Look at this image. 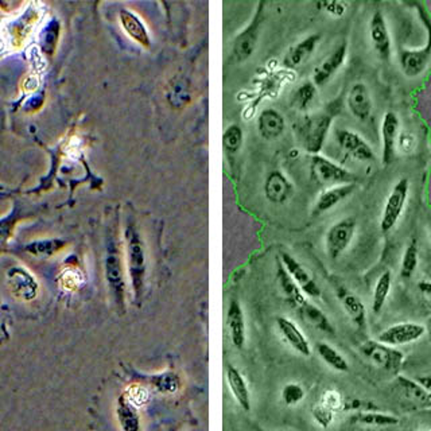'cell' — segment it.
Segmentation results:
<instances>
[{
  "instance_id": "1",
  "label": "cell",
  "mask_w": 431,
  "mask_h": 431,
  "mask_svg": "<svg viewBox=\"0 0 431 431\" xmlns=\"http://www.w3.org/2000/svg\"><path fill=\"white\" fill-rule=\"evenodd\" d=\"M125 240H126L127 266L131 279V286L135 301L139 304V301L143 297L146 251L142 236L132 222L127 224Z\"/></svg>"
},
{
  "instance_id": "2",
  "label": "cell",
  "mask_w": 431,
  "mask_h": 431,
  "mask_svg": "<svg viewBox=\"0 0 431 431\" xmlns=\"http://www.w3.org/2000/svg\"><path fill=\"white\" fill-rule=\"evenodd\" d=\"M106 278L111 295L118 309L125 310L126 307V281L125 269L120 252L115 239L108 241L107 256H106Z\"/></svg>"
},
{
  "instance_id": "3",
  "label": "cell",
  "mask_w": 431,
  "mask_h": 431,
  "mask_svg": "<svg viewBox=\"0 0 431 431\" xmlns=\"http://www.w3.org/2000/svg\"><path fill=\"white\" fill-rule=\"evenodd\" d=\"M330 126L332 116L326 113H316L306 118L298 132L307 153L318 155V153L323 150Z\"/></svg>"
},
{
  "instance_id": "4",
  "label": "cell",
  "mask_w": 431,
  "mask_h": 431,
  "mask_svg": "<svg viewBox=\"0 0 431 431\" xmlns=\"http://www.w3.org/2000/svg\"><path fill=\"white\" fill-rule=\"evenodd\" d=\"M360 351L365 359L369 360L374 365L388 372H397L404 361V355L400 351L384 345L377 340L364 342Z\"/></svg>"
},
{
  "instance_id": "5",
  "label": "cell",
  "mask_w": 431,
  "mask_h": 431,
  "mask_svg": "<svg viewBox=\"0 0 431 431\" xmlns=\"http://www.w3.org/2000/svg\"><path fill=\"white\" fill-rule=\"evenodd\" d=\"M409 189H410V183L407 178H400L396 182L395 186L393 188L391 193L387 197L383 213H381V220H380L381 232L387 234L395 227L396 222L399 221L402 212L404 209V205L407 202Z\"/></svg>"
},
{
  "instance_id": "6",
  "label": "cell",
  "mask_w": 431,
  "mask_h": 431,
  "mask_svg": "<svg viewBox=\"0 0 431 431\" xmlns=\"http://www.w3.org/2000/svg\"><path fill=\"white\" fill-rule=\"evenodd\" d=\"M311 174L316 182L321 185H330V188L345 183H355L356 181V177L351 171L321 155H313Z\"/></svg>"
},
{
  "instance_id": "7",
  "label": "cell",
  "mask_w": 431,
  "mask_h": 431,
  "mask_svg": "<svg viewBox=\"0 0 431 431\" xmlns=\"http://www.w3.org/2000/svg\"><path fill=\"white\" fill-rule=\"evenodd\" d=\"M426 334V326L416 323H395L384 329L379 336L377 341L397 348L419 341Z\"/></svg>"
},
{
  "instance_id": "8",
  "label": "cell",
  "mask_w": 431,
  "mask_h": 431,
  "mask_svg": "<svg viewBox=\"0 0 431 431\" xmlns=\"http://www.w3.org/2000/svg\"><path fill=\"white\" fill-rule=\"evenodd\" d=\"M356 232V220L352 217L344 218L330 227L326 234L325 246L330 259H339L353 240Z\"/></svg>"
},
{
  "instance_id": "9",
  "label": "cell",
  "mask_w": 431,
  "mask_h": 431,
  "mask_svg": "<svg viewBox=\"0 0 431 431\" xmlns=\"http://www.w3.org/2000/svg\"><path fill=\"white\" fill-rule=\"evenodd\" d=\"M7 285L11 292L22 301H33L38 295L36 278L23 267H13L7 272Z\"/></svg>"
},
{
  "instance_id": "10",
  "label": "cell",
  "mask_w": 431,
  "mask_h": 431,
  "mask_svg": "<svg viewBox=\"0 0 431 431\" xmlns=\"http://www.w3.org/2000/svg\"><path fill=\"white\" fill-rule=\"evenodd\" d=\"M38 19H39V11L36 8H29L23 14H20L18 18L11 20L6 29L8 45L13 46L14 49L20 48L31 34Z\"/></svg>"
},
{
  "instance_id": "11",
  "label": "cell",
  "mask_w": 431,
  "mask_h": 431,
  "mask_svg": "<svg viewBox=\"0 0 431 431\" xmlns=\"http://www.w3.org/2000/svg\"><path fill=\"white\" fill-rule=\"evenodd\" d=\"M282 266L288 271V275L292 278L297 286L301 288L307 297L318 298L321 295V288H318L313 276L297 259H294L288 253H282Z\"/></svg>"
},
{
  "instance_id": "12",
  "label": "cell",
  "mask_w": 431,
  "mask_h": 431,
  "mask_svg": "<svg viewBox=\"0 0 431 431\" xmlns=\"http://www.w3.org/2000/svg\"><path fill=\"white\" fill-rule=\"evenodd\" d=\"M336 138L342 150L352 158L360 162L375 161L374 150L359 134L349 129H340L337 131Z\"/></svg>"
},
{
  "instance_id": "13",
  "label": "cell",
  "mask_w": 431,
  "mask_h": 431,
  "mask_svg": "<svg viewBox=\"0 0 431 431\" xmlns=\"http://www.w3.org/2000/svg\"><path fill=\"white\" fill-rule=\"evenodd\" d=\"M119 20L127 36L132 41H135L139 46H142L144 49H150L151 36L147 26L144 24L143 20L138 14H135L132 10L123 8L119 13Z\"/></svg>"
},
{
  "instance_id": "14",
  "label": "cell",
  "mask_w": 431,
  "mask_h": 431,
  "mask_svg": "<svg viewBox=\"0 0 431 431\" xmlns=\"http://www.w3.org/2000/svg\"><path fill=\"white\" fill-rule=\"evenodd\" d=\"M369 34L379 57L383 61H387L391 57V36L381 11H376L372 15L369 23Z\"/></svg>"
},
{
  "instance_id": "15",
  "label": "cell",
  "mask_w": 431,
  "mask_h": 431,
  "mask_svg": "<svg viewBox=\"0 0 431 431\" xmlns=\"http://www.w3.org/2000/svg\"><path fill=\"white\" fill-rule=\"evenodd\" d=\"M346 52H348L346 43H341L323 59V62L316 68L313 74L314 85L321 87L337 73L346 59Z\"/></svg>"
},
{
  "instance_id": "16",
  "label": "cell",
  "mask_w": 431,
  "mask_h": 431,
  "mask_svg": "<svg viewBox=\"0 0 431 431\" xmlns=\"http://www.w3.org/2000/svg\"><path fill=\"white\" fill-rule=\"evenodd\" d=\"M397 138H399V119L394 112H387L381 122V143H383L384 164H390L395 158Z\"/></svg>"
},
{
  "instance_id": "17",
  "label": "cell",
  "mask_w": 431,
  "mask_h": 431,
  "mask_svg": "<svg viewBox=\"0 0 431 431\" xmlns=\"http://www.w3.org/2000/svg\"><path fill=\"white\" fill-rule=\"evenodd\" d=\"M396 383L400 390V394H403L404 399L410 402L415 409H431V393L419 381H414L406 376H399Z\"/></svg>"
},
{
  "instance_id": "18",
  "label": "cell",
  "mask_w": 431,
  "mask_h": 431,
  "mask_svg": "<svg viewBox=\"0 0 431 431\" xmlns=\"http://www.w3.org/2000/svg\"><path fill=\"white\" fill-rule=\"evenodd\" d=\"M348 108L352 115L361 122L367 120L372 112V100L365 84L356 83L348 93Z\"/></svg>"
},
{
  "instance_id": "19",
  "label": "cell",
  "mask_w": 431,
  "mask_h": 431,
  "mask_svg": "<svg viewBox=\"0 0 431 431\" xmlns=\"http://www.w3.org/2000/svg\"><path fill=\"white\" fill-rule=\"evenodd\" d=\"M278 327L285 337V340L288 342L290 346H292L299 355L302 356H310L311 355V346L310 342L307 341L305 334L302 330L297 326V323H292L286 317H279L276 320Z\"/></svg>"
},
{
  "instance_id": "20",
  "label": "cell",
  "mask_w": 431,
  "mask_h": 431,
  "mask_svg": "<svg viewBox=\"0 0 431 431\" xmlns=\"http://www.w3.org/2000/svg\"><path fill=\"white\" fill-rule=\"evenodd\" d=\"M262 10H257L255 18L247 30H244L240 36L236 38L234 45V52L236 58L239 61H244L251 55L259 36V26H260V13Z\"/></svg>"
},
{
  "instance_id": "21",
  "label": "cell",
  "mask_w": 431,
  "mask_h": 431,
  "mask_svg": "<svg viewBox=\"0 0 431 431\" xmlns=\"http://www.w3.org/2000/svg\"><path fill=\"white\" fill-rule=\"evenodd\" d=\"M431 45L418 50H404L400 54V68L407 77H416L425 72L430 59Z\"/></svg>"
},
{
  "instance_id": "22",
  "label": "cell",
  "mask_w": 431,
  "mask_h": 431,
  "mask_svg": "<svg viewBox=\"0 0 431 431\" xmlns=\"http://www.w3.org/2000/svg\"><path fill=\"white\" fill-rule=\"evenodd\" d=\"M355 188H356L355 183H345V185L327 188L326 190H323L321 196L317 199L313 213L320 215V213L334 208L339 202H341L342 199L349 197L353 193Z\"/></svg>"
},
{
  "instance_id": "23",
  "label": "cell",
  "mask_w": 431,
  "mask_h": 431,
  "mask_svg": "<svg viewBox=\"0 0 431 431\" xmlns=\"http://www.w3.org/2000/svg\"><path fill=\"white\" fill-rule=\"evenodd\" d=\"M227 325L234 346L241 349L246 344V321L241 306L237 301H231L227 313Z\"/></svg>"
},
{
  "instance_id": "24",
  "label": "cell",
  "mask_w": 431,
  "mask_h": 431,
  "mask_svg": "<svg viewBox=\"0 0 431 431\" xmlns=\"http://www.w3.org/2000/svg\"><path fill=\"white\" fill-rule=\"evenodd\" d=\"M227 380H228V386L231 388L234 400L239 403V406L244 411H250L251 410V395H250V390L246 383V379L240 374V371L232 365H228Z\"/></svg>"
},
{
  "instance_id": "25",
  "label": "cell",
  "mask_w": 431,
  "mask_h": 431,
  "mask_svg": "<svg viewBox=\"0 0 431 431\" xmlns=\"http://www.w3.org/2000/svg\"><path fill=\"white\" fill-rule=\"evenodd\" d=\"M257 127H259L260 135L264 139L272 141L282 135L285 129V120H283V116L275 109H266L259 116Z\"/></svg>"
},
{
  "instance_id": "26",
  "label": "cell",
  "mask_w": 431,
  "mask_h": 431,
  "mask_svg": "<svg viewBox=\"0 0 431 431\" xmlns=\"http://www.w3.org/2000/svg\"><path fill=\"white\" fill-rule=\"evenodd\" d=\"M339 298L341 299L344 310L346 311L349 318L358 327L364 329L367 325V311H365V306L362 304V301L358 295L349 292L345 288H341L339 291Z\"/></svg>"
},
{
  "instance_id": "27",
  "label": "cell",
  "mask_w": 431,
  "mask_h": 431,
  "mask_svg": "<svg viewBox=\"0 0 431 431\" xmlns=\"http://www.w3.org/2000/svg\"><path fill=\"white\" fill-rule=\"evenodd\" d=\"M264 190L266 196L271 202L279 204L286 201L291 196L292 186L281 171H272L266 181Z\"/></svg>"
},
{
  "instance_id": "28",
  "label": "cell",
  "mask_w": 431,
  "mask_h": 431,
  "mask_svg": "<svg viewBox=\"0 0 431 431\" xmlns=\"http://www.w3.org/2000/svg\"><path fill=\"white\" fill-rule=\"evenodd\" d=\"M320 41V36H310L305 38L302 42L292 46L285 58V65L288 68L301 66L306 59L313 54Z\"/></svg>"
},
{
  "instance_id": "29",
  "label": "cell",
  "mask_w": 431,
  "mask_h": 431,
  "mask_svg": "<svg viewBox=\"0 0 431 431\" xmlns=\"http://www.w3.org/2000/svg\"><path fill=\"white\" fill-rule=\"evenodd\" d=\"M116 414L122 430L141 431V416L138 414V407H135L125 394L118 400Z\"/></svg>"
},
{
  "instance_id": "30",
  "label": "cell",
  "mask_w": 431,
  "mask_h": 431,
  "mask_svg": "<svg viewBox=\"0 0 431 431\" xmlns=\"http://www.w3.org/2000/svg\"><path fill=\"white\" fill-rule=\"evenodd\" d=\"M352 421L361 426H368V428H390L399 423V418L393 414L371 411V410L356 414Z\"/></svg>"
},
{
  "instance_id": "31",
  "label": "cell",
  "mask_w": 431,
  "mask_h": 431,
  "mask_svg": "<svg viewBox=\"0 0 431 431\" xmlns=\"http://www.w3.org/2000/svg\"><path fill=\"white\" fill-rule=\"evenodd\" d=\"M316 351L320 355V358L325 361V364L329 365L330 368H333L334 371L346 372L349 369V364H348L346 359L332 345H329L326 342H318L317 346H316Z\"/></svg>"
},
{
  "instance_id": "32",
  "label": "cell",
  "mask_w": 431,
  "mask_h": 431,
  "mask_svg": "<svg viewBox=\"0 0 431 431\" xmlns=\"http://www.w3.org/2000/svg\"><path fill=\"white\" fill-rule=\"evenodd\" d=\"M393 286V275L390 271H384L379 279H377L375 290H374V297H372V310L375 314H379L383 307L386 305L390 291Z\"/></svg>"
},
{
  "instance_id": "33",
  "label": "cell",
  "mask_w": 431,
  "mask_h": 431,
  "mask_svg": "<svg viewBox=\"0 0 431 431\" xmlns=\"http://www.w3.org/2000/svg\"><path fill=\"white\" fill-rule=\"evenodd\" d=\"M302 316L306 320V323H310L313 327L317 330H321L323 333H334V327L329 321V318L323 314V310H320L317 306L310 305L306 302L305 305L301 307Z\"/></svg>"
},
{
  "instance_id": "34",
  "label": "cell",
  "mask_w": 431,
  "mask_h": 431,
  "mask_svg": "<svg viewBox=\"0 0 431 431\" xmlns=\"http://www.w3.org/2000/svg\"><path fill=\"white\" fill-rule=\"evenodd\" d=\"M279 282H281V288L283 290L290 304L298 306V307H302L305 305V294L302 292L301 288L297 286V283L292 281V278L288 275V271L285 269L283 266H281V269H279Z\"/></svg>"
},
{
  "instance_id": "35",
  "label": "cell",
  "mask_w": 431,
  "mask_h": 431,
  "mask_svg": "<svg viewBox=\"0 0 431 431\" xmlns=\"http://www.w3.org/2000/svg\"><path fill=\"white\" fill-rule=\"evenodd\" d=\"M66 246V243L64 240L59 239H45V240H36L30 244H27L24 247V250L38 256V257H48V256H53L57 252L64 250V247Z\"/></svg>"
},
{
  "instance_id": "36",
  "label": "cell",
  "mask_w": 431,
  "mask_h": 431,
  "mask_svg": "<svg viewBox=\"0 0 431 431\" xmlns=\"http://www.w3.org/2000/svg\"><path fill=\"white\" fill-rule=\"evenodd\" d=\"M419 262V251H418V243L416 240H411L407 246L406 251L403 253L402 263H400V276L404 279H409L414 275V272L418 269Z\"/></svg>"
},
{
  "instance_id": "37",
  "label": "cell",
  "mask_w": 431,
  "mask_h": 431,
  "mask_svg": "<svg viewBox=\"0 0 431 431\" xmlns=\"http://www.w3.org/2000/svg\"><path fill=\"white\" fill-rule=\"evenodd\" d=\"M153 384L162 394L170 395V394H176L178 391L180 379L173 372H164V374H161L158 376H154Z\"/></svg>"
},
{
  "instance_id": "38",
  "label": "cell",
  "mask_w": 431,
  "mask_h": 431,
  "mask_svg": "<svg viewBox=\"0 0 431 431\" xmlns=\"http://www.w3.org/2000/svg\"><path fill=\"white\" fill-rule=\"evenodd\" d=\"M58 36H59V24L57 20H53L50 24H48V27L42 31V36H41V46L45 53H53L57 41H58Z\"/></svg>"
},
{
  "instance_id": "39",
  "label": "cell",
  "mask_w": 431,
  "mask_h": 431,
  "mask_svg": "<svg viewBox=\"0 0 431 431\" xmlns=\"http://www.w3.org/2000/svg\"><path fill=\"white\" fill-rule=\"evenodd\" d=\"M316 97V85L313 83H305L294 96V103L299 109H306Z\"/></svg>"
},
{
  "instance_id": "40",
  "label": "cell",
  "mask_w": 431,
  "mask_h": 431,
  "mask_svg": "<svg viewBox=\"0 0 431 431\" xmlns=\"http://www.w3.org/2000/svg\"><path fill=\"white\" fill-rule=\"evenodd\" d=\"M222 141H224V147H225L228 151L236 153V151L240 148L241 143H243V132H241V128L239 126L229 127V128L224 132Z\"/></svg>"
},
{
  "instance_id": "41",
  "label": "cell",
  "mask_w": 431,
  "mask_h": 431,
  "mask_svg": "<svg viewBox=\"0 0 431 431\" xmlns=\"http://www.w3.org/2000/svg\"><path fill=\"white\" fill-rule=\"evenodd\" d=\"M320 403H321L323 406H325L326 409L332 410L334 414L337 413V411H340L342 407L345 406L341 394H340L339 391H334V390H327V391H325L323 395L321 396Z\"/></svg>"
},
{
  "instance_id": "42",
  "label": "cell",
  "mask_w": 431,
  "mask_h": 431,
  "mask_svg": "<svg viewBox=\"0 0 431 431\" xmlns=\"http://www.w3.org/2000/svg\"><path fill=\"white\" fill-rule=\"evenodd\" d=\"M283 400L288 406H297L305 397V391L299 384L291 383L283 388Z\"/></svg>"
},
{
  "instance_id": "43",
  "label": "cell",
  "mask_w": 431,
  "mask_h": 431,
  "mask_svg": "<svg viewBox=\"0 0 431 431\" xmlns=\"http://www.w3.org/2000/svg\"><path fill=\"white\" fill-rule=\"evenodd\" d=\"M59 282H61V286L65 288V290H77L80 288L81 282H83V278H81V274L76 269H65L61 276H59Z\"/></svg>"
},
{
  "instance_id": "44",
  "label": "cell",
  "mask_w": 431,
  "mask_h": 431,
  "mask_svg": "<svg viewBox=\"0 0 431 431\" xmlns=\"http://www.w3.org/2000/svg\"><path fill=\"white\" fill-rule=\"evenodd\" d=\"M313 418H314V421H316L321 428L326 429V428H329V426L333 423V421H334V413H333L332 410L326 409L321 403H317V406L313 409Z\"/></svg>"
},
{
  "instance_id": "45",
  "label": "cell",
  "mask_w": 431,
  "mask_h": 431,
  "mask_svg": "<svg viewBox=\"0 0 431 431\" xmlns=\"http://www.w3.org/2000/svg\"><path fill=\"white\" fill-rule=\"evenodd\" d=\"M321 7L329 15L337 17V18L342 17L346 13V3H344V1H336V0H333V1H323Z\"/></svg>"
},
{
  "instance_id": "46",
  "label": "cell",
  "mask_w": 431,
  "mask_h": 431,
  "mask_svg": "<svg viewBox=\"0 0 431 431\" xmlns=\"http://www.w3.org/2000/svg\"><path fill=\"white\" fill-rule=\"evenodd\" d=\"M402 153H411L415 147V138L410 132H404L397 138V144Z\"/></svg>"
},
{
  "instance_id": "47",
  "label": "cell",
  "mask_w": 431,
  "mask_h": 431,
  "mask_svg": "<svg viewBox=\"0 0 431 431\" xmlns=\"http://www.w3.org/2000/svg\"><path fill=\"white\" fill-rule=\"evenodd\" d=\"M419 290L431 301V282H426V281L421 282L419 283Z\"/></svg>"
},
{
  "instance_id": "48",
  "label": "cell",
  "mask_w": 431,
  "mask_h": 431,
  "mask_svg": "<svg viewBox=\"0 0 431 431\" xmlns=\"http://www.w3.org/2000/svg\"><path fill=\"white\" fill-rule=\"evenodd\" d=\"M418 381H419L426 390H429L431 393V376L419 377Z\"/></svg>"
},
{
  "instance_id": "49",
  "label": "cell",
  "mask_w": 431,
  "mask_h": 431,
  "mask_svg": "<svg viewBox=\"0 0 431 431\" xmlns=\"http://www.w3.org/2000/svg\"><path fill=\"white\" fill-rule=\"evenodd\" d=\"M430 325H431V318H430Z\"/></svg>"
}]
</instances>
